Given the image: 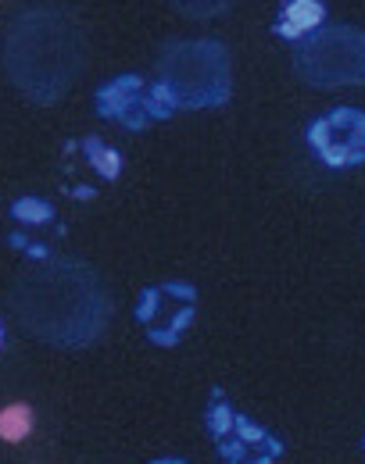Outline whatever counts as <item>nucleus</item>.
I'll list each match as a JSON object with an SVG mask.
<instances>
[{
    "instance_id": "nucleus-10",
    "label": "nucleus",
    "mask_w": 365,
    "mask_h": 464,
    "mask_svg": "<svg viewBox=\"0 0 365 464\" xmlns=\"http://www.w3.org/2000/svg\"><path fill=\"white\" fill-rule=\"evenodd\" d=\"M33 432V411L25 404H11L0 411V440L4 443H22Z\"/></svg>"
},
{
    "instance_id": "nucleus-3",
    "label": "nucleus",
    "mask_w": 365,
    "mask_h": 464,
    "mask_svg": "<svg viewBox=\"0 0 365 464\" xmlns=\"http://www.w3.org/2000/svg\"><path fill=\"white\" fill-rule=\"evenodd\" d=\"M158 93L173 111H208L233 97V61L212 36L169 40L158 51Z\"/></svg>"
},
{
    "instance_id": "nucleus-1",
    "label": "nucleus",
    "mask_w": 365,
    "mask_h": 464,
    "mask_svg": "<svg viewBox=\"0 0 365 464\" xmlns=\"http://www.w3.org/2000/svg\"><path fill=\"white\" fill-rule=\"evenodd\" d=\"M15 322L58 350L94 347L112 325V293L101 272L79 257H44L7 286Z\"/></svg>"
},
{
    "instance_id": "nucleus-2",
    "label": "nucleus",
    "mask_w": 365,
    "mask_h": 464,
    "mask_svg": "<svg viewBox=\"0 0 365 464\" xmlns=\"http://www.w3.org/2000/svg\"><path fill=\"white\" fill-rule=\"evenodd\" d=\"M86 58V29L64 7H25L7 22L4 72L29 104H58L83 75Z\"/></svg>"
},
{
    "instance_id": "nucleus-12",
    "label": "nucleus",
    "mask_w": 365,
    "mask_h": 464,
    "mask_svg": "<svg viewBox=\"0 0 365 464\" xmlns=\"http://www.w3.org/2000/svg\"><path fill=\"white\" fill-rule=\"evenodd\" d=\"M176 14L182 18H193V22H208V18H219L233 7V0H165Z\"/></svg>"
},
{
    "instance_id": "nucleus-7",
    "label": "nucleus",
    "mask_w": 365,
    "mask_h": 464,
    "mask_svg": "<svg viewBox=\"0 0 365 464\" xmlns=\"http://www.w3.org/2000/svg\"><path fill=\"white\" fill-rule=\"evenodd\" d=\"M94 108L97 115L125 125L129 132H140L154 121H165L173 118V108L165 104V97L158 93V86H147L143 75L129 72V75H115L108 79L97 93H94Z\"/></svg>"
},
{
    "instance_id": "nucleus-15",
    "label": "nucleus",
    "mask_w": 365,
    "mask_h": 464,
    "mask_svg": "<svg viewBox=\"0 0 365 464\" xmlns=\"http://www.w3.org/2000/svg\"><path fill=\"white\" fill-rule=\"evenodd\" d=\"M0 347H4V325H0Z\"/></svg>"
},
{
    "instance_id": "nucleus-11",
    "label": "nucleus",
    "mask_w": 365,
    "mask_h": 464,
    "mask_svg": "<svg viewBox=\"0 0 365 464\" xmlns=\"http://www.w3.org/2000/svg\"><path fill=\"white\" fill-rule=\"evenodd\" d=\"M83 150H86V161L97 169V175H104V179H119L122 172V154L115 147H108V143H101V140H83Z\"/></svg>"
},
{
    "instance_id": "nucleus-14",
    "label": "nucleus",
    "mask_w": 365,
    "mask_h": 464,
    "mask_svg": "<svg viewBox=\"0 0 365 464\" xmlns=\"http://www.w3.org/2000/svg\"><path fill=\"white\" fill-rule=\"evenodd\" d=\"M151 464H190V461H182V458H158V461H151Z\"/></svg>"
},
{
    "instance_id": "nucleus-8",
    "label": "nucleus",
    "mask_w": 365,
    "mask_h": 464,
    "mask_svg": "<svg viewBox=\"0 0 365 464\" xmlns=\"http://www.w3.org/2000/svg\"><path fill=\"white\" fill-rule=\"evenodd\" d=\"M304 140L326 169H359L365 161V111L333 108L308 125Z\"/></svg>"
},
{
    "instance_id": "nucleus-5",
    "label": "nucleus",
    "mask_w": 365,
    "mask_h": 464,
    "mask_svg": "<svg viewBox=\"0 0 365 464\" xmlns=\"http://www.w3.org/2000/svg\"><path fill=\"white\" fill-rule=\"evenodd\" d=\"M204 429L222 464H276L287 450L280 436H272L265 425L230 404L219 386L212 390L204 407Z\"/></svg>"
},
{
    "instance_id": "nucleus-9",
    "label": "nucleus",
    "mask_w": 365,
    "mask_h": 464,
    "mask_svg": "<svg viewBox=\"0 0 365 464\" xmlns=\"http://www.w3.org/2000/svg\"><path fill=\"white\" fill-rule=\"evenodd\" d=\"M322 25H326V4L322 0H287L280 18H276V25H272V33L280 40L301 44L304 36H311Z\"/></svg>"
},
{
    "instance_id": "nucleus-6",
    "label": "nucleus",
    "mask_w": 365,
    "mask_h": 464,
    "mask_svg": "<svg viewBox=\"0 0 365 464\" xmlns=\"http://www.w3.org/2000/svg\"><path fill=\"white\" fill-rule=\"evenodd\" d=\"M133 318L143 329L151 347H180L182 336L190 333V325L197 318V290L190 283H180V279L147 286L133 307Z\"/></svg>"
},
{
    "instance_id": "nucleus-4",
    "label": "nucleus",
    "mask_w": 365,
    "mask_h": 464,
    "mask_svg": "<svg viewBox=\"0 0 365 464\" xmlns=\"http://www.w3.org/2000/svg\"><path fill=\"white\" fill-rule=\"evenodd\" d=\"M294 75L308 90L365 86V29L322 25L294 47Z\"/></svg>"
},
{
    "instance_id": "nucleus-13",
    "label": "nucleus",
    "mask_w": 365,
    "mask_h": 464,
    "mask_svg": "<svg viewBox=\"0 0 365 464\" xmlns=\"http://www.w3.org/2000/svg\"><path fill=\"white\" fill-rule=\"evenodd\" d=\"M11 218H18L25 226H40V222H51L54 218V204L44 200V197H18L11 204Z\"/></svg>"
}]
</instances>
